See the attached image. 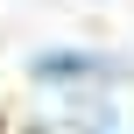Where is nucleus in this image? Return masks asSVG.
<instances>
[{"instance_id":"nucleus-1","label":"nucleus","mask_w":134,"mask_h":134,"mask_svg":"<svg viewBox=\"0 0 134 134\" xmlns=\"http://www.w3.org/2000/svg\"><path fill=\"white\" fill-rule=\"evenodd\" d=\"M113 64L106 57H85V49H42L35 57V78L42 85H85V78H106Z\"/></svg>"}]
</instances>
